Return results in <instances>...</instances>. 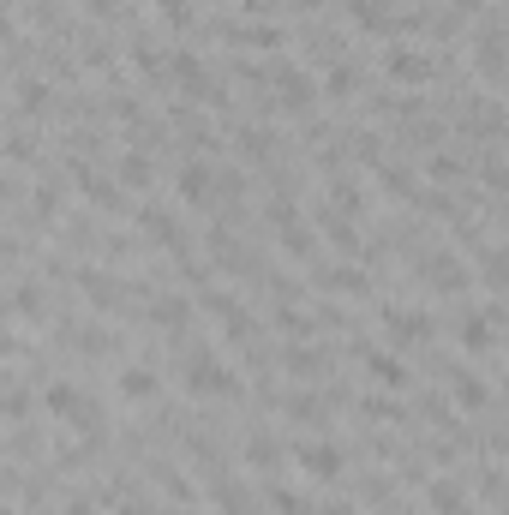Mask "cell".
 <instances>
[{
    "mask_svg": "<svg viewBox=\"0 0 509 515\" xmlns=\"http://www.w3.org/2000/svg\"><path fill=\"white\" fill-rule=\"evenodd\" d=\"M186 390H192L198 402H234V396H240V372H234L222 354H204V348H198V354L186 360Z\"/></svg>",
    "mask_w": 509,
    "mask_h": 515,
    "instance_id": "cell-1",
    "label": "cell"
},
{
    "mask_svg": "<svg viewBox=\"0 0 509 515\" xmlns=\"http://www.w3.org/2000/svg\"><path fill=\"white\" fill-rule=\"evenodd\" d=\"M42 414L60 420V426H72V432H84V438H102V414H96V408L84 402V390L66 384V378H54V384L42 390Z\"/></svg>",
    "mask_w": 509,
    "mask_h": 515,
    "instance_id": "cell-2",
    "label": "cell"
},
{
    "mask_svg": "<svg viewBox=\"0 0 509 515\" xmlns=\"http://www.w3.org/2000/svg\"><path fill=\"white\" fill-rule=\"evenodd\" d=\"M432 72H438V60H432V54L402 48V42H390V48H384V78H390V84L420 90V84H432Z\"/></svg>",
    "mask_w": 509,
    "mask_h": 515,
    "instance_id": "cell-3",
    "label": "cell"
},
{
    "mask_svg": "<svg viewBox=\"0 0 509 515\" xmlns=\"http://www.w3.org/2000/svg\"><path fill=\"white\" fill-rule=\"evenodd\" d=\"M426 282H432V294H450V300H462V294L474 288V270H468L456 252H432V264H426Z\"/></svg>",
    "mask_w": 509,
    "mask_h": 515,
    "instance_id": "cell-4",
    "label": "cell"
},
{
    "mask_svg": "<svg viewBox=\"0 0 509 515\" xmlns=\"http://www.w3.org/2000/svg\"><path fill=\"white\" fill-rule=\"evenodd\" d=\"M384 336L396 348H420V342H432V318L414 306H384Z\"/></svg>",
    "mask_w": 509,
    "mask_h": 515,
    "instance_id": "cell-5",
    "label": "cell"
},
{
    "mask_svg": "<svg viewBox=\"0 0 509 515\" xmlns=\"http://www.w3.org/2000/svg\"><path fill=\"white\" fill-rule=\"evenodd\" d=\"M270 84H276V96L294 108V114H306L312 108V78H306V66H294V60H276V72H270Z\"/></svg>",
    "mask_w": 509,
    "mask_h": 515,
    "instance_id": "cell-6",
    "label": "cell"
},
{
    "mask_svg": "<svg viewBox=\"0 0 509 515\" xmlns=\"http://www.w3.org/2000/svg\"><path fill=\"white\" fill-rule=\"evenodd\" d=\"M294 468H300L306 480H336V474H342V450L324 444V438H306V444L294 450Z\"/></svg>",
    "mask_w": 509,
    "mask_h": 515,
    "instance_id": "cell-7",
    "label": "cell"
},
{
    "mask_svg": "<svg viewBox=\"0 0 509 515\" xmlns=\"http://www.w3.org/2000/svg\"><path fill=\"white\" fill-rule=\"evenodd\" d=\"M138 228H144L162 252H186V228H180L174 210H138Z\"/></svg>",
    "mask_w": 509,
    "mask_h": 515,
    "instance_id": "cell-8",
    "label": "cell"
},
{
    "mask_svg": "<svg viewBox=\"0 0 509 515\" xmlns=\"http://www.w3.org/2000/svg\"><path fill=\"white\" fill-rule=\"evenodd\" d=\"M72 180H78V192H84L90 204H102V210H120V186H114V180H102L90 162H72Z\"/></svg>",
    "mask_w": 509,
    "mask_h": 515,
    "instance_id": "cell-9",
    "label": "cell"
},
{
    "mask_svg": "<svg viewBox=\"0 0 509 515\" xmlns=\"http://www.w3.org/2000/svg\"><path fill=\"white\" fill-rule=\"evenodd\" d=\"M204 312L222 324V336H234V342H240V336H252V318L240 312V300H228V294H204Z\"/></svg>",
    "mask_w": 509,
    "mask_h": 515,
    "instance_id": "cell-10",
    "label": "cell"
},
{
    "mask_svg": "<svg viewBox=\"0 0 509 515\" xmlns=\"http://www.w3.org/2000/svg\"><path fill=\"white\" fill-rule=\"evenodd\" d=\"M366 378L384 384V390H402V384H408V366H402L390 348H366Z\"/></svg>",
    "mask_w": 509,
    "mask_h": 515,
    "instance_id": "cell-11",
    "label": "cell"
},
{
    "mask_svg": "<svg viewBox=\"0 0 509 515\" xmlns=\"http://www.w3.org/2000/svg\"><path fill=\"white\" fill-rule=\"evenodd\" d=\"M78 288H84V300H90L96 312H114V306H120V282L102 276V270H78Z\"/></svg>",
    "mask_w": 509,
    "mask_h": 515,
    "instance_id": "cell-12",
    "label": "cell"
},
{
    "mask_svg": "<svg viewBox=\"0 0 509 515\" xmlns=\"http://www.w3.org/2000/svg\"><path fill=\"white\" fill-rule=\"evenodd\" d=\"M114 390H120L126 402H138V408H144V402H156V390H162V384H156V372H150V366H126V372L114 378Z\"/></svg>",
    "mask_w": 509,
    "mask_h": 515,
    "instance_id": "cell-13",
    "label": "cell"
},
{
    "mask_svg": "<svg viewBox=\"0 0 509 515\" xmlns=\"http://www.w3.org/2000/svg\"><path fill=\"white\" fill-rule=\"evenodd\" d=\"M210 186H216L210 162H186V168H180V198H186V204L204 210V204H210Z\"/></svg>",
    "mask_w": 509,
    "mask_h": 515,
    "instance_id": "cell-14",
    "label": "cell"
},
{
    "mask_svg": "<svg viewBox=\"0 0 509 515\" xmlns=\"http://www.w3.org/2000/svg\"><path fill=\"white\" fill-rule=\"evenodd\" d=\"M150 324H156V330H168V336H180V330L192 324V306H186L180 294H162V300L150 306Z\"/></svg>",
    "mask_w": 509,
    "mask_h": 515,
    "instance_id": "cell-15",
    "label": "cell"
},
{
    "mask_svg": "<svg viewBox=\"0 0 509 515\" xmlns=\"http://www.w3.org/2000/svg\"><path fill=\"white\" fill-rule=\"evenodd\" d=\"M450 390H456V408H462V414H480V408L492 402V390H486L474 372H462V366L450 372Z\"/></svg>",
    "mask_w": 509,
    "mask_h": 515,
    "instance_id": "cell-16",
    "label": "cell"
},
{
    "mask_svg": "<svg viewBox=\"0 0 509 515\" xmlns=\"http://www.w3.org/2000/svg\"><path fill=\"white\" fill-rule=\"evenodd\" d=\"M246 468H252V474H276V468H282V444H276L270 432H252V438H246Z\"/></svg>",
    "mask_w": 509,
    "mask_h": 515,
    "instance_id": "cell-17",
    "label": "cell"
},
{
    "mask_svg": "<svg viewBox=\"0 0 509 515\" xmlns=\"http://www.w3.org/2000/svg\"><path fill=\"white\" fill-rule=\"evenodd\" d=\"M426 504H432V515H468V492L456 480H432L426 486Z\"/></svg>",
    "mask_w": 509,
    "mask_h": 515,
    "instance_id": "cell-18",
    "label": "cell"
},
{
    "mask_svg": "<svg viewBox=\"0 0 509 515\" xmlns=\"http://www.w3.org/2000/svg\"><path fill=\"white\" fill-rule=\"evenodd\" d=\"M462 354H492V318H462Z\"/></svg>",
    "mask_w": 509,
    "mask_h": 515,
    "instance_id": "cell-19",
    "label": "cell"
},
{
    "mask_svg": "<svg viewBox=\"0 0 509 515\" xmlns=\"http://www.w3.org/2000/svg\"><path fill=\"white\" fill-rule=\"evenodd\" d=\"M360 30H390V0H348Z\"/></svg>",
    "mask_w": 509,
    "mask_h": 515,
    "instance_id": "cell-20",
    "label": "cell"
},
{
    "mask_svg": "<svg viewBox=\"0 0 509 515\" xmlns=\"http://www.w3.org/2000/svg\"><path fill=\"white\" fill-rule=\"evenodd\" d=\"M480 282H486V288H498V294L509 288V246H498V252H480Z\"/></svg>",
    "mask_w": 509,
    "mask_h": 515,
    "instance_id": "cell-21",
    "label": "cell"
},
{
    "mask_svg": "<svg viewBox=\"0 0 509 515\" xmlns=\"http://www.w3.org/2000/svg\"><path fill=\"white\" fill-rule=\"evenodd\" d=\"M114 180H120V186H150V156H144V150H126L120 168H114Z\"/></svg>",
    "mask_w": 509,
    "mask_h": 515,
    "instance_id": "cell-22",
    "label": "cell"
},
{
    "mask_svg": "<svg viewBox=\"0 0 509 515\" xmlns=\"http://www.w3.org/2000/svg\"><path fill=\"white\" fill-rule=\"evenodd\" d=\"M336 294H372V282H366V270H354V264H342V270H330L324 276Z\"/></svg>",
    "mask_w": 509,
    "mask_h": 515,
    "instance_id": "cell-23",
    "label": "cell"
},
{
    "mask_svg": "<svg viewBox=\"0 0 509 515\" xmlns=\"http://www.w3.org/2000/svg\"><path fill=\"white\" fill-rule=\"evenodd\" d=\"M210 510H216V515H246V492H234V486L222 480V486L210 492Z\"/></svg>",
    "mask_w": 509,
    "mask_h": 515,
    "instance_id": "cell-24",
    "label": "cell"
},
{
    "mask_svg": "<svg viewBox=\"0 0 509 515\" xmlns=\"http://www.w3.org/2000/svg\"><path fill=\"white\" fill-rule=\"evenodd\" d=\"M282 366H288L294 378H318V366H324V360H318V348H288V360H282Z\"/></svg>",
    "mask_w": 509,
    "mask_h": 515,
    "instance_id": "cell-25",
    "label": "cell"
},
{
    "mask_svg": "<svg viewBox=\"0 0 509 515\" xmlns=\"http://www.w3.org/2000/svg\"><path fill=\"white\" fill-rule=\"evenodd\" d=\"M426 174H432V180H456V174H462V156H450V150H438V156L426 162Z\"/></svg>",
    "mask_w": 509,
    "mask_h": 515,
    "instance_id": "cell-26",
    "label": "cell"
},
{
    "mask_svg": "<svg viewBox=\"0 0 509 515\" xmlns=\"http://www.w3.org/2000/svg\"><path fill=\"white\" fill-rule=\"evenodd\" d=\"M324 90H330V96H354V72H348V66H330V72H324Z\"/></svg>",
    "mask_w": 509,
    "mask_h": 515,
    "instance_id": "cell-27",
    "label": "cell"
},
{
    "mask_svg": "<svg viewBox=\"0 0 509 515\" xmlns=\"http://www.w3.org/2000/svg\"><path fill=\"white\" fill-rule=\"evenodd\" d=\"M288 414H294L300 426H318V420H324V408H318L312 396H294V402H288Z\"/></svg>",
    "mask_w": 509,
    "mask_h": 515,
    "instance_id": "cell-28",
    "label": "cell"
},
{
    "mask_svg": "<svg viewBox=\"0 0 509 515\" xmlns=\"http://www.w3.org/2000/svg\"><path fill=\"white\" fill-rule=\"evenodd\" d=\"M366 420H402V408L384 402V396H372V402H366Z\"/></svg>",
    "mask_w": 509,
    "mask_h": 515,
    "instance_id": "cell-29",
    "label": "cell"
},
{
    "mask_svg": "<svg viewBox=\"0 0 509 515\" xmlns=\"http://www.w3.org/2000/svg\"><path fill=\"white\" fill-rule=\"evenodd\" d=\"M270 504H276L282 515H312L306 504H300V498H294V492H270Z\"/></svg>",
    "mask_w": 509,
    "mask_h": 515,
    "instance_id": "cell-30",
    "label": "cell"
},
{
    "mask_svg": "<svg viewBox=\"0 0 509 515\" xmlns=\"http://www.w3.org/2000/svg\"><path fill=\"white\" fill-rule=\"evenodd\" d=\"M12 312H18V318H36V288H18V294H12Z\"/></svg>",
    "mask_w": 509,
    "mask_h": 515,
    "instance_id": "cell-31",
    "label": "cell"
},
{
    "mask_svg": "<svg viewBox=\"0 0 509 515\" xmlns=\"http://www.w3.org/2000/svg\"><path fill=\"white\" fill-rule=\"evenodd\" d=\"M24 414H30V396L12 384V396H6V420H24Z\"/></svg>",
    "mask_w": 509,
    "mask_h": 515,
    "instance_id": "cell-32",
    "label": "cell"
},
{
    "mask_svg": "<svg viewBox=\"0 0 509 515\" xmlns=\"http://www.w3.org/2000/svg\"><path fill=\"white\" fill-rule=\"evenodd\" d=\"M486 186H492V192H509V168L504 162H486Z\"/></svg>",
    "mask_w": 509,
    "mask_h": 515,
    "instance_id": "cell-33",
    "label": "cell"
},
{
    "mask_svg": "<svg viewBox=\"0 0 509 515\" xmlns=\"http://www.w3.org/2000/svg\"><path fill=\"white\" fill-rule=\"evenodd\" d=\"M282 330H294V336H306V330H312V318H306V312H288V306H282Z\"/></svg>",
    "mask_w": 509,
    "mask_h": 515,
    "instance_id": "cell-34",
    "label": "cell"
},
{
    "mask_svg": "<svg viewBox=\"0 0 509 515\" xmlns=\"http://www.w3.org/2000/svg\"><path fill=\"white\" fill-rule=\"evenodd\" d=\"M114 515H150V504H138V498H114Z\"/></svg>",
    "mask_w": 509,
    "mask_h": 515,
    "instance_id": "cell-35",
    "label": "cell"
},
{
    "mask_svg": "<svg viewBox=\"0 0 509 515\" xmlns=\"http://www.w3.org/2000/svg\"><path fill=\"white\" fill-rule=\"evenodd\" d=\"M66 515H96V510H90V498H66Z\"/></svg>",
    "mask_w": 509,
    "mask_h": 515,
    "instance_id": "cell-36",
    "label": "cell"
},
{
    "mask_svg": "<svg viewBox=\"0 0 509 515\" xmlns=\"http://www.w3.org/2000/svg\"><path fill=\"white\" fill-rule=\"evenodd\" d=\"M312 515H354V510H348V504H318Z\"/></svg>",
    "mask_w": 509,
    "mask_h": 515,
    "instance_id": "cell-37",
    "label": "cell"
},
{
    "mask_svg": "<svg viewBox=\"0 0 509 515\" xmlns=\"http://www.w3.org/2000/svg\"><path fill=\"white\" fill-rule=\"evenodd\" d=\"M294 6H300V12H318V6H324V0H294Z\"/></svg>",
    "mask_w": 509,
    "mask_h": 515,
    "instance_id": "cell-38",
    "label": "cell"
},
{
    "mask_svg": "<svg viewBox=\"0 0 509 515\" xmlns=\"http://www.w3.org/2000/svg\"><path fill=\"white\" fill-rule=\"evenodd\" d=\"M498 456H504V462H509V432H504V438H498Z\"/></svg>",
    "mask_w": 509,
    "mask_h": 515,
    "instance_id": "cell-39",
    "label": "cell"
},
{
    "mask_svg": "<svg viewBox=\"0 0 509 515\" xmlns=\"http://www.w3.org/2000/svg\"><path fill=\"white\" fill-rule=\"evenodd\" d=\"M504 515H509V510H504Z\"/></svg>",
    "mask_w": 509,
    "mask_h": 515,
    "instance_id": "cell-40",
    "label": "cell"
}]
</instances>
